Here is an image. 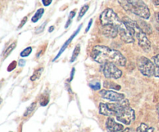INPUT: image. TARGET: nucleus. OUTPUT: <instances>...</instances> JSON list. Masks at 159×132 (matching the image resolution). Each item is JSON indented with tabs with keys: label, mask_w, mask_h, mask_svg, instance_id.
Wrapping results in <instances>:
<instances>
[{
	"label": "nucleus",
	"mask_w": 159,
	"mask_h": 132,
	"mask_svg": "<svg viewBox=\"0 0 159 132\" xmlns=\"http://www.w3.org/2000/svg\"><path fill=\"white\" fill-rule=\"evenodd\" d=\"M89 7V6L86 4V5H84V6L81 8L80 11H79V15H78V20H80L85 15V14L86 13V12L88 11Z\"/></svg>",
	"instance_id": "nucleus-19"
},
{
	"label": "nucleus",
	"mask_w": 159,
	"mask_h": 132,
	"mask_svg": "<svg viewBox=\"0 0 159 132\" xmlns=\"http://www.w3.org/2000/svg\"><path fill=\"white\" fill-rule=\"evenodd\" d=\"M101 32H102V34L104 36L108 37V38L110 39L116 38L118 34H119L118 29L113 25H104V26H102Z\"/></svg>",
	"instance_id": "nucleus-11"
},
{
	"label": "nucleus",
	"mask_w": 159,
	"mask_h": 132,
	"mask_svg": "<svg viewBox=\"0 0 159 132\" xmlns=\"http://www.w3.org/2000/svg\"><path fill=\"white\" fill-rule=\"evenodd\" d=\"M36 106H37V103H36V102H34V103L31 104L27 108H26V111H25L23 116H24V117H27V116H29L30 114L31 113L34 111V110L35 109Z\"/></svg>",
	"instance_id": "nucleus-20"
},
{
	"label": "nucleus",
	"mask_w": 159,
	"mask_h": 132,
	"mask_svg": "<svg viewBox=\"0 0 159 132\" xmlns=\"http://www.w3.org/2000/svg\"><path fill=\"white\" fill-rule=\"evenodd\" d=\"M135 38H137L138 45L145 52H150L152 49V43L146 36V33L142 30L137 23L135 26Z\"/></svg>",
	"instance_id": "nucleus-6"
},
{
	"label": "nucleus",
	"mask_w": 159,
	"mask_h": 132,
	"mask_svg": "<svg viewBox=\"0 0 159 132\" xmlns=\"http://www.w3.org/2000/svg\"><path fill=\"white\" fill-rule=\"evenodd\" d=\"M99 112L102 115L107 116V117H113L115 115V113L111 110V108L109 106L108 103H100L99 106Z\"/></svg>",
	"instance_id": "nucleus-12"
},
{
	"label": "nucleus",
	"mask_w": 159,
	"mask_h": 132,
	"mask_svg": "<svg viewBox=\"0 0 159 132\" xmlns=\"http://www.w3.org/2000/svg\"><path fill=\"white\" fill-rule=\"evenodd\" d=\"M120 132H134L133 130L131 129V128H126V129H124L123 131H120Z\"/></svg>",
	"instance_id": "nucleus-31"
},
{
	"label": "nucleus",
	"mask_w": 159,
	"mask_h": 132,
	"mask_svg": "<svg viewBox=\"0 0 159 132\" xmlns=\"http://www.w3.org/2000/svg\"><path fill=\"white\" fill-rule=\"evenodd\" d=\"M43 13H44V9H43V8H41V9H39L38 10L35 12V14H34V16L32 17V19H31V21H32V23H37V21H39V20H40V19L42 17V15H43Z\"/></svg>",
	"instance_id": "nucleus-14"
},
{
	"label": "nucleus",
	"mask_w": 159,
	"mask_h": 132,
	"mask_svg": "<svg viewBox=\"0 0 159 132\" xmlns=\"http://www.w3.org/2000/svg\"><path fill=\"white\" fill-rule=\"evenodd\" d=\"M118 2L126 11L144 19L150 18V9L143 0H118Z\"/></svg>",
	"instance_id": "nucleus-2"
},
{
	"label": "nucleus",
	"mask_w": 159,
	"mask_h": 132,
	"mask_svg": "<svg viewBox=\"0 0 159 132\" xmlns=\"http://www.w3.org/2000/svg\"><path fill=\"white\" fill-rule=\"evenodd\" d=\"M157 111H158V121H159V104H158V107H157Z\"/></svg>",
	"instance_id": "nucleus-36"
},
{
	"label": "nucleus",
	"mask_w": 159,
	"mask_h": 132,
	"mask_svg": "<svg viewBox=\"0 0 159 132\" xmlns=\"http://www.w3.org/2000/svg\"><path fill=\"white\" fill-rule=\"evenodd\" d=\"M102 70L104 77L109 79H119L123 74L122 70L118 68L117 65L111 62L102 64Z\"/></svg>",
	"instance_id": "nucleus-5"
},
{
	"label": "nucleus",
	"mask_w": 159,
	"mask_h": 132,
	"mask_svg": "<svg viewBox=\"0 0 159 132\" xmlns=\"http://www.w3.org/2000/svg\"><path fill=\"white\" fill-rule=\"evenodd\" d=\"M147 132H154V128H149V129L148 130Z\"/></svg>",
	"instance_id": "nucleus-35"
},
{
	"label": "nucleus",
	"mask_w": 159,
	"mask_h": 132,
	"mask_svg": "<svg viewBox=\"0 0 159 132\" xmlns=\"http://www.w3.org/2000/svg\"><path fill=\"white\" fill-rule=\"evenodd\" d=\"M16 46V42H13L12 43H11V44L9 45V46H8L6 49H5L4 52H3V53H2L3 57H4V58H6V57H7L8 56H9V54L12 52V50L15 49Z\"/></svg>",
	"instance_id": "nucleus-15"
},
{
	"label": "nucleus",
	"mask_w": 159,
	"mask_h": 132,
	"mask_svg": "<svg viewBox=\"0 0 159 132\" xmlns=\"http://www.w3.org/2000/svg\"><path fill=\"white\" fill-rule=\"evenodd\" d=\"M149 129V127L146 124L141 123L139 126L137 128L136 132H147L148 130Z\"/></svg>",
	"instance_id": "nucleus-22"
},
{
	"label": "nucleus",
	"mask_w": 159,
	"mask_h": 132,
	"mask_svg": "<svg viewBox=\"0 0 159 132\" xmlns=\"http://www.w3.org/2000/svg\"><path fill=\"white\" fill-rule=\"evenodd\" d=\"M116 118L120 123L130 125L135 120V112L130 107H128L118 112L116 115Z\"/></svg>",
	"instance_id": "nucleus-7"
},
{
	"label": "nucleus",
	"mask_w": 159,
	"mask_h": 132,
	"mask_svg": "<svg viewBox=\"0 0 159 132\" xmlns=\"http://www.w3.org/2000/svg\"><path fill=\"white\" fill-rule=\"evenodd\" d=\"M152 2L155 6H159V0H152Z\"/></svg>",
	"instance_id": "nucleus-32"
},
{
	"label": "nucleus",
	"mask_w": 159,
	"mask_h": 132,
	"mask_svg": "<svg viewBox=\"0 0 159 132\" xmlns=\"http://www.w3.org/2000/svg\"><path fill=\"white\" fill-rule=\"evenodd\" d=\"M46 24H47V22H45L44 23H43V24H42L41 26L38 28V29L37 30V33H39V32H42V31L44 29V27H45V26H46Z\"/></svg>",
	"instance_id": "nucleus-28"
},
{
	"label": "nucleus",
	"mask_w": 159,
	"mask_h": 132,
	"mask_svg": "<svg viewBox=\"0 0 159 132\" xmlns=\"http://www.w3.org/2000/svg\"><path fill=\"white\" fill-rule=\"evenodd\" d=\"M101 97L106 100H109L113 102H119L125 99V95L124 94L117 93L113 91H107V90H102L99 92Z\"/></svg>",
	"instance_id": "nucleus-8"
},
{
	"label": "nucleus",
	"mask_w": 159,
	"mask_h": 132,
	"mask_svg": "<svg viewBox=\"0 0 159 132\" xmlns=\"http://www.w3.org/2000/svg\"><path fill=\"white\" fill-rule=\"evenodd\" d=\"M26 21H27V17H26V16H25L24 18H23V19H22V21H21V23H20V24L19 25V26H18V29H21V28L23 27V26H24L25 24H26Z\"/></svg>",
	"instance_id": "nucleus-26"
},
{
	"label": "nucleus",
	"mask_w": 159,
	"mask_h": 132,
	"mask_svg": "<svg viewBox=\"0 0 159 132\" xmlns=\"http://www.w3.org/2000/svg\"><path fill=\"white\" fill-rule=\"evenodd\" d=\"M32 52V47L30 46H28L26 49H23L21 53H20V57H26L28 56H30V54Z\"/></svg>",
	"instance_id": "nucleus-21"
},
{
	"label": "nucleus",
	"mask_w": 159,
	"mask_h": 132,
	"mask_svg": "<svg viewBox=\"0 0 159 132\" xmlns=\"http://www.w3.org/2000/svg\"><path fill=\"white\" fill-rule=\"evenodd\" d=\"M54 26H51V28H49V29H48V31H49V32H52L53 30H54Z\"/></svg>",
	"instance_id": "nucleus-33"
},
{
	"label": "nucleus",
	"mask_w": 159,
	"mask_h": 132,
	"mask_svg": "<svg viewBox=\"0 0 159 132\" xmlns=\"http://www.w3.org/2000/svg\"><path fill=\"white\" fill-rule=\"evenodd\" d=\"M82 24H81V25H80V26H79V28H78V29H77V30H76V31H75V32H74V33H73V34H72V35H71V37H70V38H69V39H68V40H67V41H66V42H65V43H64V45H63V46H62L61 49H60V52H59V53H58V54H57V56H56V57H55V58H54V60H53V61H55V60H57V59H58V57H60V56H61V53H63V52H64V51H65V49H66V48H67V46H68V45H69V43H71V41H72L73 38H75V36H76V35H77V34H78V33H79V31H80V29H81V28H82Z\"/></svg>",
	"instance_id": "nucleus-13"
},
{
	"label": "nucleus",
	"mask_w": 159,
	"mask_h": 132,
	"mask_svg": "<svg viewBox=\"0 0 159 132\" xmlns=\"http://www.w3.org/2000/svg\"><path fill=\"white\" fill-rule=\"evenodd\" d=\"M25 63H26V61H25L24 60H20V61H19V66H24Z\"/></svg>",
	"instance_id": "nucleus-30"
},
{
	"label": "nucleus",
	"mask_w": 159,
	"mask_h": 132,
	"mask_svg": "<svg viewBox=\"0 0 159 132\" xmlns=\"http://www.w3.org/2000/svg\"><path fill=\"white\" fill-rule=\"evenodd\" d=\"M152 61L155 63V77L159 78V54L152 57Z\"/></svg>",
	"instance_id": "nucleus-16"
},
{
	"label": "nucleus",
	"mask_w": 159,
	"mask_h": 132,
	"mask_svg": "<svg viewBox=\"0 0 159 132\" xmlns=\"http://www.w3.org/2000/svg\"><path fill=\"white\" fill-rule=\"evenodd\" d=\"M91 57L100 64L107 62H111L119 66H125L127 64V59L120 51L102 45H97L93 47Z\"/></svg>",
	"instance_id": "nucleus-1"
},
{
	"label": "nucleus",
	"mask_w": 159,
	"mask_h": 132,
	"mask_svg": "<svg viewBox=\"0 0 159 132\" xmlns=\"http://www.w3.org/2000/svg\"><path fill=\"white\" fill-rule=\"evenodd\" d=\"M80 50H81V47L79 45H77V46L75 47V49L74 51H73V53H72V56H71V62L72 63V62H74L75 60L77 59L78 56L79 55V53H80Z\"/></svg>",
	"instance_id": "nucleus-18"
},
{
	"label": "nucleus",
	"mask_w": 159,
	"mask_h": 132,
	"mask_svg": "<svg viewBox=\"0 0 159 132\" xmlns=\"http://www.w3.org/2000/svg\"><path fill=\"white\" fill-rule=\"evenodd\" d=\"M89 87L94 91H99L101 87L100 83H99V82H92L89 83Z\"/></svg>",
	"instance_id": "nucleus-24"
},
{
	"label": "nucleus",
	"mask_w": 159,
	"mask_h": 132,
	"mask_svg": "<svg viewBox=\"0 0 159 132\" xmlns=\"http://www.w3.org/2000/svg\"><path fill=\"white\" fill-rule=\"evenodd\" d=\"M156 19L158 21V23H159V12L156 13Z\"/></svg>",
	"instance_id": "nucleus-34"
},
{
	"label": "nucleus",
	"mask_w": 159,
	"mask_h": 132,
	"mask_svg": "<svg viewBox=\"0 0 159 132\" xmlns=\"http://www.w3.org/2000/svg\"><path fill=\"white\" fill-rule=\"evenodd\" d=\"M75 14H76L75 10H72L71 12H70L69 16H68V21H67L66 24H65V28H66V29L68 27V26H70L71 21H72V19L74 18L75 15Z\"/></svg>",
	"instance_id": "nucleus-23"
},
{
	"label": "nucleus",
	"mask_w": 159,
	"mask_h": 132,
	"mask_svg": "<svg viewBox=\"0 0 159 132\" xmlns=\"http://www.w3.org/2000/svg\"><path fill=\"white\" fill-rule=\"evenodd\" d=\"M138 68L141 74L145 77H155V66L153 61L145 57H140L137 60Z\"/></svg>",
	"instance_id": "nucleus-4"
},
{
	"label": "nucleus",
	"mask_w": 159,
	"mask_h": 132,
	"mask_svg": "<svg viewBox=\"0 0 159 132\" xmlns=\"http://www.w3.org/2000/svg\"><path fill=\"white\" fill-rule=\"evenodd\" d=\"M109 83H110V85H109V86H107V87L112 88V89L115 90H120V85L115 84V83H113V85H112V83H110V82H109Z\"/></svg>",
	"instance_id": "nucleus-25"
},
{
	"label": "nucleus",
	"mask_w": 159,
	"mask_h": 132,
	"mask_svg": "<svg viewBox=\"0 0 159 132\" xmlns=\"http://www.w3.org/2000/svg\"><path fill=\"white\" fill-rule=\"evenodd\" d=\"M43 67L40 68V69H38V70H36L34 71V74H33V75L31 76V77H30L31 81H35V80H37V79L40 78V77L41 76L42 73H43Z\"/></svg>",
	"instance_id": "nucleus-17"
},
{
	"label": "nucleus",
	"mask_w": 159,
	"mask_h": 132,
	"mask_svg": "<svg viewBox=\"0 0 159 132\" xmlns=\"http://www.w3.org/2000/svg\"><path fill=\"white\" fill-rule=\"evenodd\" d=\"M53 0H42V3L44 6H48L52 3Z\"/></svg>",
	"instance_id": "nucleus-27"
},
{
	"label": "nucleus",
	"mask_w": 159,
	"mask_h": 132,
	"mask_svg": "<svg viewBox=\"0 0 159 132\" xmlns=\"http://www.w3.org/2000/svg\"><path fill=\"white\" fill-rule=\"evenodd\" d=\"M118 32H119V35L120 36V39L124 42H125L127 43H134L135 38L130 33V32L128 30V29H127V26H125L124 23L122 26L118 28Z\"/></svg>",
	"instance_id": "nucleus-9"
},
{
	"label": "nucleus",
	"mask_w": 159,
	"mask_h": 132,
	"mask_svg": "<svg viewBox=\"0 0 159 132\" xmlns=\"http://www.w3.org/2000/svg\"><path fill=\"white\" fill-rule=\"evenodd\" d=\"M106 128L108 132H120L124 129V125L116 122L112 117H109L106 121Z\"/></svg>",
	"instance_id": "nucleus-10"
},
{
	"label": "nucleus",
	"mask_w": 159,
	"mask_h": 132,
	"mask_svg": "<svg viewBox=\"0 0 159 132\" xmlns=\"http://www.w3.org/2000/svg\"><path fill=\"white\" fill-rule=\"evenodd\" d=\"M99 20H100L101 26H104V25H113L117 29L120 26H121L124 24V22L120 19V18L116 15V12L112 9H105L101 13L100 17H99Z\"/></svg>",
	"instance_id": "nucleus-3"
},
{
	"label": "nucleus",
	"mask_w": 159,
	"mask_h": 132,
	"mask_svg": "<svg viewBox=\"0 0 159 132\" xmlns=\"http://www.w3.org/2000/svg\"><path fill=\"white\" fill-rule=\"evenodd\" d=\"M93 19H91L89 20V24H88V26H87V28H86V29H85V32H88L89 30L90 29V28H91V26H92V24H93Z\"/></svg>",
	"instance_id": "nucleus-29"
}]
</instances>
